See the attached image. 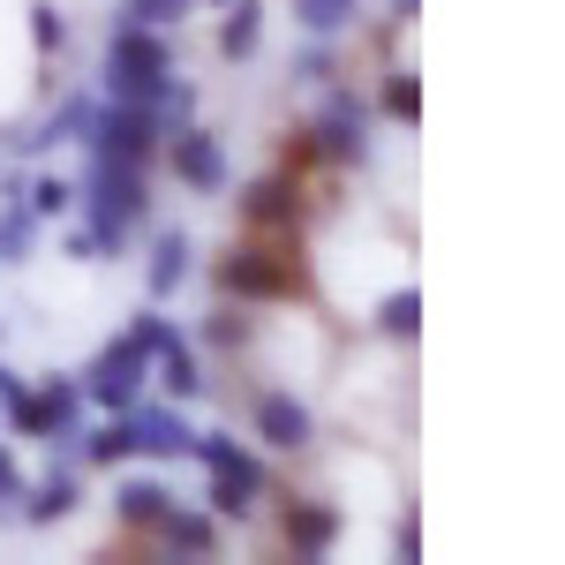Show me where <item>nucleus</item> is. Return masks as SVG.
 Returning <instances> with one entry per match:
<instances>
[{
  "instance_id": "4468645a",
  "label": "nucleus",
  "mask_w": 565,
  "mask_h": 565,
  "mask_svg": "<svg viewBox=\"0 0 565 565\" xmlns=\"http://www.w3.org/2000/svg\"><path fill=\"white\" fill-rule=\"evenodd\" d=\"M151 354H159V377H167V392H174V399H196V392H204V377H196V362H189V348H181L174 332H167Z\"/></svg>"
},
{
  "instance_id": "1a4fd4ad",
  "label": "nucleus",
  "mask_w": 565,
  "mask_h": 565,
  "mask_svg": "<svg viewBox=\"0 0 565 565\" xmlns=\"http://www.w3.org/2000/svg\"><path fill=\"white\" fill-rule=\"evenodd\" d=\"M257 430H264V445H279V452H302L309 445V407L287 399V392H264L257 399Z\"/></svg>"
},
{
  "instance_id": "393cba45",
  "label": "nucleus",
  "mask_w": 565,
  "mask_h": 565,
  "mask_svg": "<svg viewBox=\"0 0 565 565\" xmlns=\"http://www.w3.org/2000/svg\"><path fill=\"white\" fill-rule=\"evenodd\" d=\"M68 204H76V189H68V181H53V174H45L39 189H31V212H39V218H53V212H68Z\"/></svg>"
},
{
  "instance_id": "f3484780",
  "label": "nucleus",
  "mask_w": 565,
  "mask_h": 565,
  "mask_svg": "<svg viewBox=\"0 0 565 565\" xmlns=\"http://www.w3.org/2000/svg\"><path fill=\"white\" fill-rule=\"evenodd\" d=\"M354 8H362V0H295V23L317 31V39H332V31H348V23H354Z\"/></svg>"
},
{
  "instance_id": "412c9836",
  "label": "nucleus",
  "mask_w": 565,
  "mask_h": 565,
  "mask_svg": "<svg viewBox=\"0 0 565 565\" xmlns=\"http://www.w3.org/2000/svg\"><path fill=\"white\" fill-rule=\"evenodd\" d=\"M23 249H31V212H23V204H8V218H0V257L23 264Z\"/></svg>"
},
{
  "instance_id": "6ab92c4d",
  "label": "nucleus",
  "mask_w": 565,
  "mask_h": 565,
  "mask_svg": "<svg viewBox=\"0 0 565 565\" xmlns=\"http://www.w3.org/2000/svg\"><path fill=\"white\" fill-rule=\"evenodd\" d=\"M61 513H76V476H45L31 498V521H61Z\"/></svg>"
},
{
  "instance_id": "a878e982",
  "label": "nucleus",
  "mask_w": 565,
  "mask_h": 565,
  "mask_svg": "<svg viewBox=\"0 0 565 565\" xmlns=\"http://www.w3.org/2000/svg\"><path fill=\"white\" fill-rule=\"evenodd\" d=\"M31 15H39V45H53V53H61V45H68V23H61V8H31Z\"/></svg>"
},
{
  "instance_id": "4be33fe9",
  "label": "nucleus",
  "mask_w": 565,
  "mask_h": 565,
  "mask_svg": "<svg viewBox=\"0 0 565 565\" xmlns=\"http://www.w3.org/2000/svg\"><path fill=\"white\" fill-rule=\"evenodd\" d=\"M129 452H136L129 423H114V430H98V437H90V460H98V468H114V460H129Z\"/></svg>"
},
{
  "instance_id": "423d86ee",
  "label": "nucleus",
  "mask_w": 565,
  "mask_h": 565,
  "mask_svg": "<svg viewBox=\"0 0 565 565\" xmlns=\"http://www.w3.org/2000/svg\"><path fill=\"white\" fill-rule=\"evenodd\" d=\"M90 189H98V249H106V242H121L136 218H143V181H136V167H106L98 159Z\"/></svg>"
},
{
  "instance_id": "39448f33",
  "label": "nucleus",
  "mask_w": 565,
  "mask_h": 565,
  "mask_svg": "<svg viewBox=\"0 0 565 565\" xmlns=\"http://www.w3.org/2000/svg\"><path fill=\"white\" fill-rule=\"evenodd\" d=\"M90 136H98V159L106 167H143L151 143H159V114L151 106H114L106 121H90Z\"/></svg>"
},
{
  "instance_id": "b1692460",
  "label": "nucleus",
  "mask_w": 565,
  "mask_h": 565,
  "mask_svg": "<svg viewBox=\"0 0 565 565\" xmlns=\"http://www.w3.org/2000/svg\"><path fill=\"white\" fill-rule=\"evenodd\" d=\"M385 114H392V121H415V114H423V90H415V76H392V84H385Z\"/></svg>"
},
{
  "instance_id": "f03ea898",
  "label": "nucleus",
  "mask_w": 565,
  "mask_h": 565,
  "mask_svg": "<svg viewBox=\"0 0 565 565\" xmlns=\"http://www.w3.org/2000/svg\"><path fill=\"white\" fill-rule=\"evenodd\" d=\"M106 84H114L121 106H151L167 90V45L151 39V31H136V23H121L114 45H106Z\"/></svg>"
},
{
  "instance_id": "ddd939ff",
  "label": "nucleus",
  "mask_w": 565,
  "mask_h": 565,
  "mask_svg": "<svg viewBox=\"0 0 565 565\" xmlns=\"http://www.w3.org/2000/svg\"><path fill=\"white\" fill-rule=\"evenodd\" d=\"M159 535H167L174 551H189V558H212V543H218V527H212V521H196V513H174V505L159 513Z\"/></svg>"
},
{
  "instance_id": "9b49d317",
  "label": "nucleus",
  "mask_w": 565,
  "mask_h": 565,
  "mask_svg": "<svg viewBox=\"0 0 565 565\" xmlns=\"http://www.w3.org/2000/svg\"><path fill=\"white\" fill-rule=\"evenodd\" d=\"M129 437H136V452H189L196 445V430L181 415H167V407H129Z\"/></svg>"
},
{
  "instance_id": "9d476101",
  "label": "nucleus",
  "mask_w": 565,
  "mask_h": 565,
  "mask_svg": "<svg viewBox=\"0 0 565 565\" xmlns=\"http://www.w3.org/2000/svg\"><path fill=\"white\" fill-rule=\"evenodd\" d=\"M242 218H249V226H287V234H295V218H302V189H295L287 174L257 181V189L242 196Z\"/></svg>"
},
{
  "instance_id": "2eb2a0df",
  "label": "nucleus",
  "mask_w": 565,
  "mask_h": 565,
  "mask_svg": "<svg viewBox=\"0 0 565 565\" xmlns=\"http://www.w3.org/2000/svg\"><path fill=\"white\" fill-rule=\"evenodd\" d=\"M257 39H264V15L242 0V8L218 23V53H226V61H249V53H257Z\"/></svg>"
},
{
  "instance_id": "bb28decb",
  "label": "nucleus",
  "mask_w": 565,
  "mask_h": 565,
  "mask_svg": "<svg viewBox=\"0 0 565 565\" xmlns=\"http://www.w3.org/2000/svg\"><path fill=\"white\" fill-rule=\"evenodd\" d=\"M204 340H212V348H234V340H242V317H212Z\"/></svg>"
},
{
  "instance_id": "dca6fc26",
  "label": "nucleus",
  "mask_w": 565,
  "mask_h": 565,
  "mask_svg": "<svg viewBox=\"0 0 565 565\" xmlns=\"http://www.w3.org/2000/svg\"><path fill=\"white\" fill-rule=\"evenodd\" d=\"M181 279H189V242L159 234V249H151V295H174Z\"/></svg>"
},
{
  "instance_id": "5701e85b",
  "label": "nucleus",
  "mask_w": 565,
  "mask_h": 565,
  "mask_svg": "<svg viewBox=\"0 0 565 565\" xmlns=\"http://www.w3.org/2000/svg\"><path fill=\"white\" fill-rule=\"evenodd\" d=\"M181 8H189V0H129V8H121V23H136V31H151V23H167V15L181 23Z\"/></svg>"
},
{
  "instance_id": "7ed1b4c3",
  "label": "nucleus",
  "mask_w": 565,
  "mask_h": 565,
  "mask_svg": "<svg viewBox=\"0 0 565 565\" xmlns=\"http://www.w3.org/2000/svg\"><path fill=\"white\" fill-rule=\"evenodd\" d=\"M143 362H151V348L143 340H114V348L90 362V385H84V399H98V407H114V415H129L136 407V392H143Z\"/></svg>"
},
{
  "instance_id": "6e6552de",
  "label": "nucleus",
  "mask_w": 565,
  "mask_h": 565,
  "mask_svg": "<svg viewBox=\"0 0 565 565\" xmlns=\"http://www.w3.org/2000/svg\"><path fill=\"white\" fill-rule=\"evenodd\" d=\"M317 151H324V159H362V151H370V136H362V98H354V90H340V98L324 106Z\"/></svg>"
},
{
  "instance_id": "f257e3e1",
  "label": "nucleus",
  "mask_w": 565,
  "mask_h": 565,
  "mask_svg": "<svg viewBox=\"0 0 565 565\" xmlns=\"http://www.w3.org/2000/svg\"><path fill=\"white\" fill-rule=\"evenodd\" d=\"M218 287L226 295H249V302H279V295H302V264L295 242H249L218 264Z\"/></svg>"
},
{
  "instance_id": "20e7f679",
  "label": "nucleus",
  "mask_w": 565,
  "mask_h": 565,
  "mask_svg": "<svg viewBox=\"0 0 565 565\" xmlns=\"http://www.w3.org/2000/svg\"><path fill=\"white\" fill-rule=\"evenodd\" d=\"M189 452H204V460H212V513H249V505H257L264 476H257V460H249V452H234L226 437H196Z\"/></svg>"
},
{
  "instance_id": "f8f14e48",
  "label": "nucleus",
  "mask_w": 565,
  "mask_h": 565,
  "mask_svg": "<svg viewBox=\"0 0 565 565\" xmlns=\"http://www.w3.org/2000/svg\"><path fill=\"white\" fill-rule=\"evenodd\" d=\"M332 535H340V513H332V505H295V513H287V543H295V558H324Z\"/></svg>"
},
{
  "instance_id": "0eeeda50",
  "label": "nucleus",
  "mask_w": 565,
  "mask_h": 565,
  "mask_svg": "<svg viewBox=\"0 0 565 565\" xmlns=\"http://www.w3.org/2000/svg\"><path fill=\"white\" fill-rule=\"evenodd\" d=\"M167 159H174V174L189 181V189H226V159H218V143L204 129H174Z\"/></svg>"
},
{
  "instance_id": "a211bd4d",
  "label": "nucleus",
  "mask_w": 565,
  "mask_h": 565,
  "mask_svg": "<svg viewBox=\"0 0 565 565\" xmlns=\"http://www.w3.org/2000/svg\"><path fill=\"white\" fill-rule=\"evenodd\" d=\"M159 513H167V490L159 482H121V521L129 527H159Z\"/></svg>"
},
{
  "instance_id": "aec40b11",
  "label": "nucleus",
  "mask_w": 565,
  "mask_h": 565,
  "mask_svg": "<svg viewBox=\"0 0 565 565\" xmlns=\"http://www.w3.org/2000/svg\"><path fill=\"white\" fill-rule=\"evenodd\" d=\"M415 317H423V302H415V287H399V295H392V302L377 309V324H385L392 340H407V332H415Z\"/></svg>"
}]
</instances>
